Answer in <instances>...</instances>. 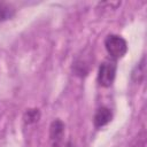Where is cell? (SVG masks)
Masks as SVG:
<instances>
[{"instance_id": "1", "label": "cell", "mask_w": 147, "mask_h": 147, "mask_svg": "<svg viewBox=\"0 0 147 147\" xmlns=\"http://www.w3.org/2000/svg\"><path fill=\"white\" fill-rule=\"evenodd\" d=\"M105 47L110 57L117 60L123 57L127 52V44L124 38L117 34H109L105 39Z\"/></svg>"}, {"instance_id": "2", "label": "cell", "mask_w": 147, "mask_h": 147, "mask_svg": "<svg viewBox=\"0 0 147 147\" xmlns=\"http://www.w3.org/2000/svg\"><path fill=\"white\" fill-rule=\"evenodd\" d=\"M117 65L115 61H105L100 64L98 71V83L103 87H109L116 77Z\"/></svg>"}, {"instance_id": "3", "label": "cell", "mask_w": 147, "mask_h": 147, "mask_svg": "<svg viewBox=\"0 0 147 147\" xmlns=\"http://www.w3.org/2000/svg\"><path fill=\"white\" fill-rule=\"evenodd\" d=\"M64 123L61 119L52 122L49 127V144L51 147H61L64 136Z\"/></svg>"}, {"instance_id": "4", "label": "cell", "mask_w": 147, "mask_h": 147, "mask_svg": "<svg viewBox=\"0 0 147 147\" xmlns=\"http://www.w3.org/2000/svg\"><path fill=\"white\" fill-rule=\"evenodd\" d=\"M111 118H113L111 110L107 107H100L94 114V118H93L94 126L96 129L102 127V126L107 125L111 121Z\"/></svg>"}, {"instance_id": "5", "label": "cell", "mask_w": 147, "mask_h": 147, "mask_svg": "<svg viewBox=\"0 0 147 147\" xmlns=\"http://www.w3.org/2000/svg\"><path fill=\"white\" fill-rule=\"evenodd\" d=\"M40 118V111L39 109L37 108H31V109H28L24 115H23V121L25 124L30 125V124H34L39 121Z\"/></svg>"}, {"instance_id": "6", "label": "cell", "mask_w": 147, "mask_h": 147, "mask_svg": "<svg viewBox=\"0 0 147 147\" xmlns=\"http://www.w3.org/2000/svg\"><path fill=\"white\" fill-rule=\"evenodd\" d=\"M14 14H15V10L11 6L6 3H0V22L11 18Z\"/></svg>"}, {"instance_id": "7", "label": "cell", "mask_w": 147, "mask_h": 147, "mask_svg": "<svg viewBox=\"0 0 147 147\" xmlns=\"http://www.w3.org/2000/svg\"><path fill=\"white\" fill-rule=\"evenodd\" d=\"M134 147H146V136H145V133H142V137L137 141Z\"/></svg>"}, {"instance_id": "8", "label": "cell", "mask_w": 147, "mask_h": 147, "mask_svg": "<svg viewBox=\"0 0 147 147\" xmlns=\"http://www.w3.org/2000/svg\"><path fill=\"white\" fill-rule=\"evenodd\" d=\"M68 147H74V146H72L71 144H68Z\"/></svg>"}]
</instances>
